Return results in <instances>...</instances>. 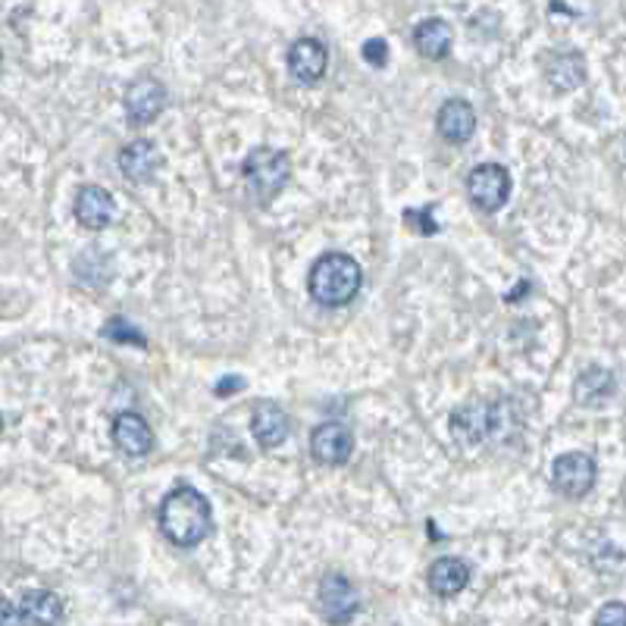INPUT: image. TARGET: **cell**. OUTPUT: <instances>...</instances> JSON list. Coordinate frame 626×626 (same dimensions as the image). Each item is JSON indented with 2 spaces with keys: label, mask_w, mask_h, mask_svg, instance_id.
Returning a JSON list of instances; mask_svg holds the SVG:
<instances>
[{
  "label": "cell",
  "mask_w": 626,
  "mask_h": 626,
  "mask_svg": "<svg viewBox=\"0 0 626 626\" xmlns=\"http://www.w3.org/2000/svg\"><path fill=\"white\" fill-rule=\"evenodd\" d=\"M430 589L439 599H454L457 592H464L470 583V567L460 558H439L430 567Z\"/></svg>",
  "instance_id": "cell-17"
},
{
  "label": "cell",
  "mask_w": 626,
  "mask_h": 626,
  "mask_svg": "<svg viewBox=\"0 0 626 626\" xmlns=\"http://www.w3.org/2000/svg\"><path fill=\"white\" fill-rule=\"evenodd\" d=\"M364 273L357 266V260L348 254H323L310 266L307 276V288L314 295V301L323 307H342V304L354 301V295L361 292Z\"/></svg>",
  "instance_id": "cell-2"
},
{
  "label": "cell",
  "mask_w": 626,
  "mask_h": 626,
  "mask_svg": "<svg viewBox=\"0 0 626 626\" xmlns=\"http://www.w3.org/2000/svg\"><path fill=\"white\" fill-rule=\"evenodd\" d=\"M435 126H439V135L452 145H464L470 141L476 132V113L467 101L454 98V101H445L439 116H435Z\"/></svg>",
  "instance_id": "cell-13"
},
{
  "label": "cell",
  "mask_w": 626,
  "mask_h": 626,
  "mask_svg": "<svg viewBox=\"0 0 626 626\" xmlns=\"http://www.w3.org/2000/svg\"><path fill=\"white\" fill-rule=\"evenodd\" d=\"M364 60H367L369 66H386V60H389V44L383 42V38L364 42Z\"/></svg>",
  "instance_id": "cell-24"
},
{
  "label": "cell",
  "mask_w": 626,
  "mask_h": 626,
  "mask_svg": "<svg viewBox=\"0 0 626 626\" xmlns=\"http://www.w3.org/2000/svg\"><path fill=\"white\" fill-rule=\"evenodd\" d=\"M238 389H244V383H241V379H226V383H219V386H216V395H226V391H238Z\"/></svg>",
  "instance_id": "cell-26"
},
{
  "label": "cell",
  "mask_w": 626,
  "mask_h": 626,
  "mask_svg": "<svg viewBox=\"0 0 626 626\" xmlns=\"http://www.w3.org/2000/svg\"><path fill=\"white\" fill-rule=\"evenodd\" d=\"M0 430H3V420H0Z\"/></svg>",
  "instance_id": "cell-27"
},
{
  "label": "cell",
  "mask_w": 626,
  "mask_h": 626,
  "mask_svg": "<svg viewBox=\"0 0 626 626\" xmlns=\"http://www.w3.org/2000/svg\"><path fill=\"white\" fill-rule=\"evenodd\" d=\"M432 216V207H423V210H405V223L411 226L413 232H420V236H435L439 232V223L430 219Z\"/></svg>",
  "instance_id": "cell-22"
},
{
  "label": "cell",
  "mask_w": 626,
  "mask_h": 626,
  "mask_svg": "<svg viewBox=\"0 0 626 626\" xmlns=\"http://www.w3.org/2000/svg\"><path fill=\"white\" fill-rule=\"evenodd\" d=\"M244 189L254 204H270L273 197L280 195L292 175V163H288V153L276 151V148H254V151L244 157Z\"/></svg>",
  "instance_id": "cell-3"
},
{
  "label": "cell",
  "mask_w": 626,
  "mask_h": 626,
  "mask_svg": "<svg viewBox=\"0 0 626 626\" xmlns=\"http://www.w3.org/2000/svg\"><path fill=\"white\" fill-rule=\"evenodd\" d=\"M452 25L445 20H423L413 29V47L426 57V60H442L452 50Z\"/></svg>",
  "instance_id": "cell-20"
},
{
  "label": "cell",
  "mask_w": 626,
  "mask_h": 626,
  "mask_svg": "<svg viewBox=\"0 0 626 626\" xmlns=\"http://www.w3.org/2000/svg\"><path fill=\"white\" fill-rule=\"evenodd\" d=\"M113 214H116V204H113V195L101 185H82L79 195H76V219L79 226H86L91 232H101L113 223Z\"/></svg>",
  "instance_id": "cell-12"
},
{
  "label": "cell",
  "mask_w": 626,
  "mask_h": 626,
  "mask_svg": "<svg viewBox=\"0 0 626 626\" xmlns=\"http://www.w3.org/2000/svg\"><path fill=\"white\" fill-rule=\"evenodd\" d=\"M545 79H548V86L558 88V91H573L577 86H583V57H580L577 50H558V54H551L548 64H545Z\"/></svg>",
  "instance_id": "cell-19"
},
{
  "label": "cell",
  "mask_w": 626,
  "mask_h": 626,
  "mask_svg": "<svg viewBox=\"0 0 626 626\" xmlns=\"http://www.w3.org/2000/svg\"><path fill=\"white\" fill-rule=\"evenodd\" d=\"M310 452L326 467H339L354 452V432L345 423H320L310 435Z\"/></svg>",
  "instance_id": "cell-9"
},
{
  "label": "cell",
  "mask_w": 626,
  "mask_h": 626,
  "mask_svg": "<svg viewBox=\"0 0 626 626\" xmlns=\"http://www.w3.org/2000/svg\"><path fill=\"white\" fill-rule=\"evenodd\" d=\"M0 626H22L20 607H13L7 599H0Z\"/></svg>",
  "instance_id": "cell-25"
},
{
  "label": "cell",
  "mask_w": 626,
  "mask_h": 626,
  "mask_svg": "<svg viewBox=\"0 0 626 626\" xmlns=\"http://www.w3.org/2000/svg\"><path fill=\"white\" fill-rule=\"evenodd\" d=\"M251 432H254L258 445L276 448L288 435V413L282 411L280 405H273V401H263V405H258L254 417H251Z\"/></svg>",
  "instance_id": "cell-18"
},
{
  "label": "cell",
  "mask_w": 626,
  "mask_h": 626,
  "mask_svg": "<svg viewBox=\"0 0 626 626\" xmlns=\"http://www.w3.org/2000/svg\"><path fill=\"white\" fill-rule=\"evenodd\" d=\"M498 426V408L486 405V401H470L460 411L452 413L454 439L467 448H474L479 442H486Z\"/></svg>",
  "instance_id": "cell-7"
},
{
  "label": "cell",
  "mask_w": 626,
  "mask_h": 626,
  "mask_svg": "<svg viewBox=\"0 0 626 626\" xmlns=\"http://www.w3.org/2000/svg\"><path fill=\"white\" fill-rule=\"evenodd\" d=\"M617 391V376L605 367H585L573 383V398L583 408H602Z\"/></svg>",
  "instance_id": "cell-14"
},
{
  "label": "cell",
  "mask_w": 626,
  "mask_h": 626,
  "mask_svg": "<svg viewBox=\"0 0 626 626\" xmlns=\"http://www.w3.org/2000/svg\"><path fill=\"white\" fill-rule=\"evenodd\" d=\"M64 617V602L57 592L47 589H32L25 592L20 602V624L22 626H57Z\"/></svg>",
  "instance_id": "cell-15"
},
{
  "label": "cell",
  "mask_w": 626,
  "mask_h": 626,
  "mask_svg": "<svg viewBox=\"0 0 626 626\" xmlns=\"http://www.w3.org/2000/svg\"><path fill=\"white\" fill-rule=\"evenodd\" d=\"M101 335L104 339H110V342H135L138 348H145L148 345V339L135 329V326H129L123 317H113V320H107V326L101 329Z\"/></svg>",
  "instance_id": "cell-21"
},
{
  "label": "cell",
  "mask_w": 626,
  "mask_h": 626,
  "mask_svg": "<svg viewBox=\"0 0 626 626\" xmlns=\"http://www.w3.org/2000/svg\"><path fill=\"white\" fill-rule=\"evenodd\" d=\"M326 66H329V54H326V44L317 38H298V42L288 47V72L304 82V86H314L326 76Z\"/></svg>",
  "instance_id": "cell-10"
},
{
  "label": "cell",
  "mask_w": 626,
  "mask_h": 626,
  "mask_svg": "<svg viewBox=\"0 0 626 626\" xmlns=\"http://www.w3.org/2000/svg\"><path fill=\"white\" fill-rule=\"evenodd\" d=\"M157 167H160V153L153 148L148 138H135L129 141L123 151H119V170L123 175L129 179V182H151V175L157 173Z\"/></svg>",
  "instance_id": "cell-16"
},
{
  "label": "cell",
  "mask_w": 626,
  "mask_h": 626,
  "mask_svg": "<svg viewBox=\"0 0 626 626\" xmlns=\"http://www.w3.org/2000/svg\"><path fill=\"white\" fill-rule=\"evenodd\" d=\"M467 195L479 210L496 214L511 197V173L501 163H479L467 175Z\"/></svg>",
  "instance_id": "cell-5"
},
{
  "label": "cell",
  "mask_w": 626,
  "mask_h": 626,
  "mask_svg": "<svg viewBox=\"0 0 626 626\" xmlns=\"http://www.w3.org/2000/svg\"><path fill=\"white\" fill-rule=\"evenodd\" d=\"M317 605H320V614H323L326 624L345 626L354 621L361 602H357L354 585L348 583L342 573H326L323 580H320V589H317Z\"/></svg>",
  "instance_id": "cell-6"
},
{
  "label": "cell",
  "mask_w": 626,
  "mask_h": 626,
  "mask_svg": "<svg viewBox=\"0 0 626 626\" xmlns=\"http://www.w3.org/2000/svg\"><path fill=\"white\" fill-rule=\"evenodd\" d=\"M592 626H626V605L624 602H607L599 607Z\"/></svg>",
  "instance_id": "cell-23"
},
{
  "label": "cell",
  "mask_w": 626,
  "mask_h": 626,
  "mask_svg": "<svg viewBox=\"0 0 626 626\" xmlns=\"http://www.w3.org/2000/svg\"><path fill=\"white\" fill-rule=\"evenodd\" d=\"M157 523H160V533L167 539L179 545V548H192L201 545L210 533V504L207 498L201 496L192 486H179L170 496L160 501V511H157Z\"/></svg>",
  "instance_id": "cell-1"
},
{
  "label": "cell",
  "mask_w": 626,
  "mask_h": 626,
  "mask_svg": "<svg viewBox=\"0 0 626 626\" xmlns=\"http://www.w3.org/2000/svg\"><path fill=\"white\" fill-rule=\"evenodd\" d=\"M123 104H126V113H129V119L135 126H148L167 107V88H163V82L151 79V76H141V79H135L126 88Z\"/></svg>",
  "instance_id": "cell-8"
},
{
  "label": "cell",
  "mask_w": 626,
  "mask_h": 626,
  "mask_svg": "<svg viewBox=\"0 0 626 626\" xmlns=\"http://www.w3.org/2000/svg\"><path fill=\"white\" fill-rule=\"evenodd\" d=\"M113 445L126 457H148L153 448V432L141 413H119L113 420Z\"/></svg>",
  "instance_id": "cell-11"
},
{
  "label": "cell",
  "mask_w": 626,
  "mask_h": 626,
  "mask_svg": "<svg viewBox=\"0 0 626 626\" xmlns=\"http://www.w3.org/2000/svg\"><path fill=\"white\" fill-rule=\"evenodd\" d=\"M595 476H599L595 457L585 452H567L551 464V486H555L564 498H573V501L592 492Z\"/></svg>",
  "instance_id": "cell-4"
}]
</instances>
